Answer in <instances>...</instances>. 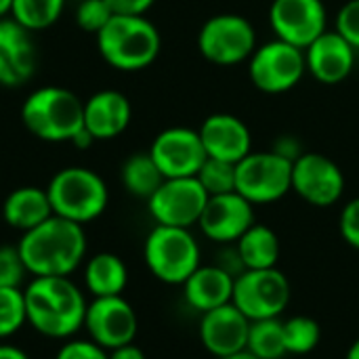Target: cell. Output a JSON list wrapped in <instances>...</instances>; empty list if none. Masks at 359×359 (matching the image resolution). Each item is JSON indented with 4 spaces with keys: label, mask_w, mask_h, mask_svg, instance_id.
Here are the masks:
<instances>
[{
    "label": "cell",
    "mask_w": 359,
    "mask_h": 359,
    "mask_svg": "<svg viewBox=\"0 0 359 359\" xmlns=\"http://www.w3.org/2000/svg\"><path fill=\"white\" fill-rule=\"evenodd\" d=\"M17 248L32 278H69L86 257V233L82 225L53 215L25 231Z\"/></svg>",
    "instance_id": "1"
},
{
    "label": "cell",
    "mask_w": 359,
    "mask_h": 359,
    "mask_svg": "<svg viewBox=\"0 0 359 359\" xmlns=\"http://www.w3.org/2000/svg\"><path fill=\"white\" fill-rule=\"evenodd\" d=\"M23 294L27 324L38 334L63 341L84 326L88 303L69 278H32Z\"/></svg>",
    "instance_id": "2"
},
{
    "label": "cell",
    "mask_w": 359,
    "mask_h": 359,
    "mask_svg": "<svg viewBox=\"0 0 359 359\" xmlns=\"http://www.w3.org/2000/svg\"><path fill=\"white\" fill-rule=\"evenodd\" d=\"M97 46L107 65L118 72L149 67L160 55V32L143 15H114L97 34Z\"/></svg>",
    "instance_id": "3"
},
{
    "label": "cell",
    "mask_w": 359,
    "mask_h": 359,
    "mask_svg": "<svg viewBox=\"0 0 359 359\" xmlns=\"http://www.w3.org/2000/svg\"><path fill=\"white\" fill-rule=\"evenodd\" d=\"M21 120L25 128L42 141L72 143L84 128V103L67 88L42 86L23 101Z\"/></svg>",
    "instance_id": "4"
},
{
    "label": "cell",
    "mask_w": 359,
    "mask_h": 359,
    "mask_svg": "<svg viewBox=\"0 0 359 359\" xmlns=\"http://www.w3.org/2000/svg\"><path fill=\"white\" fill-rule=\"evenodd\" d=\"M46 196L53 215L78 225L99 219L109 202L105 181L90 168L67 166L61 168L46 185Z\"/></svg>",
    "instance_id": "5"
},
{
    "label": "cell",
    "mask_w": 359,
    "mask_h": 359,
    "mask_svg": "<svg viewBox=\"0 0 359 359\" xmlns=\"http://www.w3.org/2000/svg\"><path fill=\"white\" fill-rule=\"evenodd\" d=\"M143 259L156 280L168 286H183L202 265V250L189 229L156 225L145 238Z\"/></svg>",
    "instance_id": "6"
},
{
    "label": "cell",
    "mask_w": 359,
    "mask_h": 359,
    "mask_svg": "<svg viewBox=\"0 0 359 359\" xmlns=\"http://www.w3.org/2000/svg\"><path fill=\"white\" fill-rule=\"evenodd\" d=\"M292 299L288 278L278 269H246L233 282L231 303L250 320H276L280 318Z\"/></svg>",
    "instance_id": "7"
},
{
    "label": "cell",
    "mask_w": 359,
    "mask_h": 359,
    "mask_svg": "<svg viewBox=\"0 0 359 359\" xmlns=\"http://www.w3.org/2000/svg\"><path fill=\"white\" fill-rule=\"evenodd\" d=\"M292 189V162L278 151H250L236 164V191L250 204H273Z\"/></svg>",
    "instance_id": "8"
},
{
    "label": "cell",
    "mask_w": 359,
    "mask_h": 359,
    "mask_svg": "<svg viewBox=\"0 0 359 359\" xmlns=\"http://www.w3.org/2000/svg\"><path fill=\"white\" fill-rule=\"evenodd\" d=\"M198 48L215 65H238L257 50V34L246 17L223 13L202 25Z\"/></svg>",
    "instance_id": "9"
},
{
    "label": "cell",
    "mask_w": 359,
    "mask_h": 359,
    "mask_svg": "<svg viewBox=\"0 0 359 359\" xmlns=\"http://www.w3.org/2000/svg\"><path fill=\"white\" fill-rule=\"evenodd\" d=\"M305 50L280 38L259 46L252 53L248 67L252 84L269 95H280L294 88L305 76Z\"/></svg>",
    "instance_id": "10"
},
{
    "label": "cell",
    "mask_w": 359,
    "mask_h": 359,
    "mask_svg": "<svg viewBox=\"0 0 359 359\" xmlns=\"http://www.w3.org/2000/svg\"><path fill=\"white\" fill-rule=\"evenodd\" d=\"M208 198L210 196L196 177L164 179V183L147 200V208L156 225L189 229L198 225Z\"/></svg>",
    "instance_id": "11"
},
{
    "label": "cell",
    "mask_w": 359,
    "mask_h": 359,
    "mask_svg": "<svg viewBox=\"0 0 359 359\" xmlns=\"http://www.w3.org/2000/svg\"><path fill=\"white\" fill-rule=\"evenodd\" d=\"M90 341L101 345L105 351L135 343L139 332V320L133 305L122 297H99L86 307L84 326Z\"/></svg>",
    "instance_id": "12"
},
{
    "label": "cell",
    "mask_w": 359,
    "mask_h": 359,
    "mask_svg": "<svg viewBox=\"0 0 359 359\" xmlns=\"http://www.w3.org/2000/svg\"><path fill=\"white\" fill-rule=\"evenodd\" d=\"M292 189L311 206L337 204L345 191V175L337 162L322 154H301L292 162Z\"/></svg>",
    "instance_id": "13"
},
{
    "label": "cell",
    "mask_w": 359,
    "mask_h": 359,
    "mask_svg": "<svg viewBox=\"0 0 359 359\" xmlns=\"http://www.w3.org/2000/svg\"><path fill=\"white\" fill-rule=\"evenodd\" d=\"M149 156L154 158L164 179L196 177L208 158L200 133L185 126L162 130L154 139L149 147Z\"/></svg>",
    "instance_id": "14"
},
{
    "label": "cell",
    "mask_w": 359,
    "mask_h": 359,
    "mask_svg": "<svg viewBox=\"0 0 359 359\" xmlns=\"http://www.w3.org/2000/svg\"><path fill=\"white\" fill-rule=\"evenodd\" d=\"M255 225V204L238 191L210 196L198 221L200 231L215 244H236Z\"/></svg>",
    "instance_id": "15"
},
{
    "label": "cell",
    "mask_w": 359,
    "mask_h": 359,
    "mask_svg": "<svg viewBox=\"0 0 359 359\" xmlns=\"http://www.w3.org/2000/svg\"><path fill=\"white\" fill-rule=\"evenodd\" d=\"M269 21L280 40L305 50L326 32V6L322 0H273Z\"/></svg>",
    "instance_id": "16"
},
{
    "label": "cell",
    "mask_w": 359,
    "mask_h": 359,
    "mask_svg": "<svg viewBox=\"0 0 359 359\" xmlns=\"http://www.w3.org/2000/svg\"><path fill=\"white\" fill-rule=\"evenodd\" d=\"M250 320L233 305L227 303L212 311L202 313L198 337L202 347L215 359L227 358L240 351H246Z\"/></svg>",
    "instance_id": "17"
},
{
    "label": "cell",
    "mask_w": 359,
    "mask_h": 359,
    "mask_svg": "<svg viewBox=\"0 0 359 359\" xmlns=\"http://www.w3.org/2000/svg\"><path fill=\"white\" fill-rule=\"evenodd\" d=\"M36 72V46L32 32L15 19H0V84L23 86Z\"/></svg>",
    "instance_id": "18"
},
{
    "label": "cell",
    "mask_w": 359,
    "mask_h": 359,
    "mask_svg": "<svg viewBox=\"0 0 359 359\" xmlns=\"http://www.w3.org/2000/svg\"><path fill=\"white\" fill-rule=\"evenodd\" d=\"M307 69L322 84L343 82L355 65V48L334 29L324 32L305 48Z\"/></svg>",
    "instance_id": "19"
},
{
    "label": "cell",
    "mask_w": 359,
    "mask_h": 359,
    "mask_svg": "<svg viewBox=\"0 0 359 359\" xmlns=\"http://www.w3.org/2000/svg\"><path fill=\"white\" fill-rule=\"evenodd\" d=\"M198 133L208 158L238 164L252 151V137L248 126L231 114L208 116Z\"/></svg>",
    "instance_id": "20"
},
{
    "label": "cell",
    "mask_w": 359,
    "mask_h": 359,
    "mask_svg": "<svg viewBox=\"0 0 359 359\" xmlns=\"http://www.w3.org/2000/svg\"><path fill=\"white\" fill-rule=\"evenodd\" d=\"M130 118V101L118 90H99L84 101V128L95 141L120 137L128 128Z\"/></svg>",
    "instance_id": "21"
},
{
    "label": "cell",
    "mask_w": 359,
    "mask_h": 359,
    "mask_svg": "<svg viewBox=\"0 0 359 359\" xmlns=\"http://www.w3.org/2000/svg\"><path fill=\"white\" fill-rule=\"evenodd\" d=\"M233 282L236 278L215 265H200L183 284V299L185 303L198 311L206 313L217 307L231 303L233 297Z\"/></svg>",
    "instance_id": "22"
},
{
    "label": "cell",
    "mask_w": 359,
    "mask_h": 359,
    "mask_svg": "<svg viewBox=\"0 0 359 359\" xmlns=\"http://www.w3.org/2000/svg\"><path fill=\"white\" fill-rule=\"evenodd\" d=\"M48 217H53V208L46 196V189L40 187H17L13 189L4 204H2V219L11 229H17L21 233L38 227Z\"/></svg>",
    "instance_id": "23"
},
{
    "label": "cell",
    "mask_w": 359,
    "mask_h": 359,
    "mask_svg": "<svg viewBox=\"0 0 359 359\" xmlns=\"http://www.w3.org/2000/svg\"><path fill=\"white\" fill-rule=\"evenodd\" d=\"M128 284L126 263L114 252H99L84 265V288L93 299L118 297Z\"/></svg>",
    "instance_id": "24"
},
{
    "label": "cell",
    "mask_w": 359,
    "mask_h": 359,
    "mask_svg": "<svg viewBox=\"0 0 359 359\" xmlns=\"http://www.w3.org/2000/svg\"><path fill=\"white\" fill-rule=\"evenodd\" d=\"M236 248L246 269H271L280 261V238L278 233L261 223H255L238 242Z\"/></svg>",
    "instance_id": "25"
},
{
    "label": "cell",
    "mask_w": 359,
    "mask_h": 359,
    "mask_svg": "<svg viewBox=\"0 0 359 359\" xmlns=\"http://www.w3.org/2000/svg\"><path fill=\"white\" fill-rule=\"evenodd\" d=\"M162 183H164V175L156 166L149 151L130 156L122 166V185L135 198L149 200Z\"/></svg>",
    "instance_id": "26"
},
{
    "label": "cell",
    "mask_w": 359,
    "mask_h": 359,
    "mask_svg": "<svg viewBox=\"0 0 359 359\" xmlns=\"http://www.w3.org/2000/svg\"><path fill=\"white\" fill-rule=\"evenodd\" d=\"M246 351L259 359H284L288 355L284 341V322L276 320H259L250 324Z\"/></svg>",
    "instance_id": "27"
},
{
    "label": "cell",
    "mask_w": 359,
    "mask_h": 359,
    "mask_svg": "<svg viewBox=\"0 0 359 359\" xmlns=\"http://www.w3.org/2000/svg\"><path fill=\"white\" fill-rule=\"evenodd\" d=\"M65 8V0H13L11 19L27 32H40L57 23Z\"/></svg>",
    "instance_id": "28"
},
{
    "label": "cell",
    "mask_w": 359,
    "mask_h": 359,
    "mask_svg": "<svg viewBox=\"0 0 359 359\" xmlns=\"http://www.w3.org/2000/svg\"><path fill=\"white\" fill-rule=\"evenodd\" d=\"M284 341L288 355H309L322 341V328L313 318L292 316L284 322Z\"/></svg>",
    "instance_id": "29"
},
{
    "label": "cell",
    "mask_w": 359,
    "mask_h": 359,
    "mask_svg": "<svg viewBox=\"0 0 359 359\" xmlns=\"http://www.w3.org/2000/svg\"><path fill=\"white\" fill-rule=\"evenodd\" d=\"M27 324L25 294L21 288H0V341L11 339Z\"/></svg>",
    "instance_id": "30"
},
{
    "label": "cell",
    "mask_w": 359,
    "mask_h": 359,
    "mask_svg": "<svg viewBox=\"0 0 359 359\" xmlns=\"http://www.w3.org/2000/svg\"><path fill=\"white\" fill-rule=\"evenodd\" d=\"M196 179L200 181V185L206 189L208 196L231 194L236 191V164L217 158H206Z\"/></svg>",
    "instance_id": "31"
},
{
    "label": "cell",
    "mask_w": 359,
    "mask_h": 359,
    "mask_svg": "<svg viewBox=\"0 0 359 359\" xmlns=\"http://www.w3.org/2000/svg\"><path fill=\"white\" fill-rule=\"evenodd\" d=\"M111 17L114 11L105 0H80L76 6V23L90 34H99Z\"/></svg>",
    "instance_id": "32"
},
{
    "label": "cell",
    "mask_w": 359,
    "mask_h": 359,
    "mask_svg": "<svg viewBox=\"0 0 359 359\" xmlns=\"http://www.w3.org/2000/svg\"><path fill=\"white\" fill-rule=\"evenodd\" d=\"M27 276L25 263L19 255L17 244L0 246V288H19Z\"/></svg>",
    "instance_id": "33"
},
{
    "label": "cell",
    "mask_w": 359,
    "mask_h": 359,
    "mask_svg": "<svg viewBox=\"0 0 359 359\" xmlns=\"http://www.w3.org/2000/svg\"><path fill=\"white\" fill-rule=\"evenodd\" d=\"M55 359H109V351H105L101 345H97L95 341H65Z\"/></svg>",
    "instance_id": "34"
},
{
    "label": "cell",
    "mask_w": 359,
    "mask_h": 359,
    "mask_svg": "<svg viewBox=\"0 0 359 359\" xmlns=\"http://www.w3.org/2000/svg\"><path fill=\"white\" fill-rule=\"evenodd\" d=\"M337 32L358 50L359 48V0H349L337 15Z\"/></svg>",
    "instance_id": "35"
},
{
    "label": "cell",
    "mask_w": 359,
    "mask_h": 359,
    "mask_svg": "<svg viewBox=\"0 0 359 359\" xmlns=\"http://www.w3.org/2000/svg\"><path fill=\"white\" fill-rule=\"evenodd\" d=\"M339 229H341L343 240L351 248L359 250V198H353L351 202L345 204L341 219H339Z\"/></svg>",
    "instance_id": "36"
},
{
    "label": "cell",
    "mask_w": 359,
    "mask_h": 359,
    "mask_svg": "<svg viewBox=\"0 0 359 359\" xmlns=\"http://www.w3.org/2000/svg\"><path fill=\"white\" fill-rule=\"evenodd\" d=\"M114 15H145L156 0H105Z\"/></svg>",
    "instance_id": "37"
},
{
    "label": "cell",
    "mask_w": 359,
    "mask_h": 359,
    "mask_svg": "<svg viewBox=\"0 0 359 359\" xmlns=\"http://www.w3.org/2000/svg\"><path fill=\"white\" fill-rule=\"evenodd\" d=\"M109 359H147V355L143 353L141 347H137L135 343H128V345L111 349L109 351Z\"/></svg>",
    "instance_id": "38"
},
{
    "label": "cell",
    "mask_w": 359,
    "mask_h": 359,
    "mask_svg": "<svg viewBox=\"0 0 359 359\" xmlns=\"http://www.w3.org/2000/svg\"><path fill=\"white\" fill-rule=\"evenodd\" d=\"M0 359H29V355L15 345H0Z\"/></svg>",
    "instance_id": "39"
},
{
    "label": "cell",
    "mask_w": 359,
    "mask_h": 359,
    "mask_svg": "<svg viewBox=\"0 0 359 359\" xmlns=\"http://www.w3.org/2000/svg\"><path fill=\"white\" fill-rule=\"evenodd\" d=\"M72 143L76 145V147H82V149H86V147H90L93 143H95V139L90 137V133L86 130V128H82L74 139H72Z\"/></svg>",
    "instance_id": "40"
},
{
    "label": "cell",
    "mask_w": 359,
    "mask_h": 359,
    "mask_svg": "<svg viewBox=\"0 0 359 359\" xmlns=\"http://www.w3.org/2000/svg\"><path fill=\"white\" fill-rule=\"evenodd\" d=\"M345 359H359V339H355V341L351 343V347L347 349Z\"/></svg>",
    "instance_id": "41"
},
{
    "label": "cell",
    "mask_w": 359,
    "mask_h": 359,
    "mask_svg": "<svg viewBox=\"0 0 359 359\" xmlns=\"http://www.w3.org/2000/svg\"><path fill=\"white\" fill-rule=\"evenodd\" d=\"M11 6H13V0H0V19L11 15Z\"/></svg>",
    "instance_id": "42"
},
{
    "label": "cell",
    "mask_w": 359,
    "mask_h": 359,
    "mask_svg": "<svg viewBox=\"0 0 359 359\" xmlns=\"http://www.w3.org/2000/svg\"><path fill=\"white\" fill-rule=\"evenodd\" d=\"M221 359H259L255 358L252 353H248V351H240V353H233V355H227V358H221Z\"/></svg>",
    "instance_id": "43"
}]
</instances>
